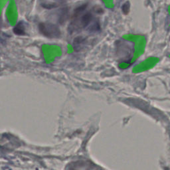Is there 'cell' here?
I'll list each match as a JSON object with an SVG mask.
<instances>
[{
	"label": "cell",
	"instance_id": "1",
	"mask_svg": "<svg viewBox=\"0 0 170 170\" xmlns=\"http://www.w3.org/2000/svg\"><path fill=\"white\" fill-rule=\"evenodd\" d=\"M39 30L42 34L51 38H57L61 35V31L58 27L52 23H41Z\"/></svg>",
	"mask_w": 170,
	"mask_h": 170
},
{
	"label": "cell",
	"instance_id": "2",
	"mask_svg": "<svg viewBox=\"0 0 170 170\" xmlns=\"http://www.w3.org/2000/svg\"><path fill=\"white\" fill-rule=\"evenodd\" d=\"M92 20V15L91 13H87L84 14L83 16L81 17V21H80L81 27L82 28H84V27H87L90 23H91Z\"/></svg>",
	"mask_w": 170,
	"mask_h": 170
},
{
	"label": "cell",
	"instance_id": "3",
	"mask_svg": "<svg viewBox=\"0 0 170 170\" xmlns=\"http://www.w3.org/2000/svg\"><path fill=\"white\" fill-rule=\"evenodd\" d=\"M14 33L17 35H23L25 33V28L23 24L22 23H19L13 29Z\"/></svg>",
	"mask_w": 170,
	"mask_h": 170
},
{
	"label": "cell",
	"instance_id": "4",
	"mask_svg": "<svg viewBox=\"0 0 170 170\" xmlns=\"http://www.w3.org/2000/svg\"><path fill=\"white\" fill-rule=\"evenodd\" d=\"M130 9V4L128 1H127L125 4H124L123 6L122 7V12H123L124 14H127L129 13Z\"/></svg>",
	"mask_w": 170,
	"mask_h": 170
}]
</instances>
